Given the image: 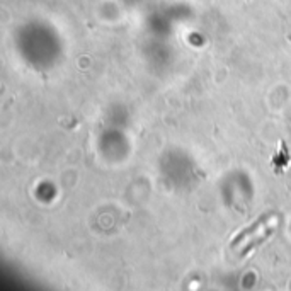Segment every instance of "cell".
I'll use <instances>...</instances> for the list:
<instances>
[{"label":"cell","mask_w":291,"mask_h":291,"mask_svg":"<svg viewBox=\"0 0 291 291\" xmlns=\"http://www.w3.org/2000/svg\"><path fill=\"white\" fill-rule=\"evenodd\" d=\"M274 228H276V225H267L266 228H264V232L261 234V237H259V239H254L251 243H248L247 247H243V251L240 252V256H247V254H248V252H252L257 245H261L262 242H266V240L269 239V237L273 235Z\"/></svg>","instance_id":"1"}]
</instances>
